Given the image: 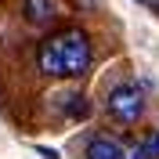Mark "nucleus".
<instances>
[{
  "label": "nucleus",
  "mask_w": 159,
  "mask_h": 159,
  "mask_svg": "<svg viewBox=\"0 0 159 159\" xmlns=\"http://www.w3.org/2000/svg\"><path fill=\"white\" fill-rule=\"evenodd\" d=\"M58 15H61L58 0H22V18L36 29H47L51 22H58Z\"/></svg>",
  "instance_id": "nucleus-3"
},
{
  "label": "nucleus",
  "mask_w": 159,
  "mask_h": 159,
  "mask_svg": "<svg viewBox=\"0 0 159 159\" xmlns=\"http://www.w3.org/2000/svg\"><path fill=\"white\" fill-rule=\"evenodd\" d=\"M123 159H152L145 134H141V138H130V141H123Z\"/></svg>",
  "instance_id": "nucleus-5"
},
{
  "label": "nucleus",
  "mask_w": 159,
  "mask_h": 159,
  "mask_svg": "<svg viewBox=\"0 0 159 159\" xmlns=\"http://www.w3.org/2000/svg\"><path fill=\"white\" fill-rule=\"evenodd\" d=\"M87 159H123V145L112 134H94L87 141Z\"/></svg>",
  "instance_id": "nucleus-4"
},
{
  "label": "nucleus",
  "mask_w": 159,
  "mask_h": 159,
  "mask_svg": "<svg viewBox=\"0 0 159 159\" xmlns=\"http://www.w3.org/2000/svg\"><path fill=\"white\" fill-rule=\"evenodd\" d=\"M148 4H152V7H156V11H159V0H148Z\"/></svg>",
  "instance_id": "nucleus-6"
},
{
  "label": "nucleus",
  "mask_w": 159,
  "mask_h": 159,
  "mask_svg": "<svg viewBox=\"0 0 159 159\" xmlns=\"http://www.w3.org/2000/svg\"><path fill=\"white\" fill-rule=\"evenodd\" d=\"M36 69L54 80H80L90 69V40L83 29H58L40 43Z\"/></svg>",
  "instance_id": "nucleus-1"
},
{
  "label": "nucleus",
  "mask_w": 159,
  "mask_h": 159,
  "mask_svg": "<svg viewBox=\"0 0 159 159\" xmlns=\"http://www.w3.org/2000/svg\"><path fill=\"white\" fill-rule=\"evenodd\" d=\"M145 105H148L145 101V87L134 83V80H119L116 87L109 90V98H105V112L119 127H134L145 116Z\"/></svg>",
  "instance_id": "nucleus-2"
}]
</instances>
